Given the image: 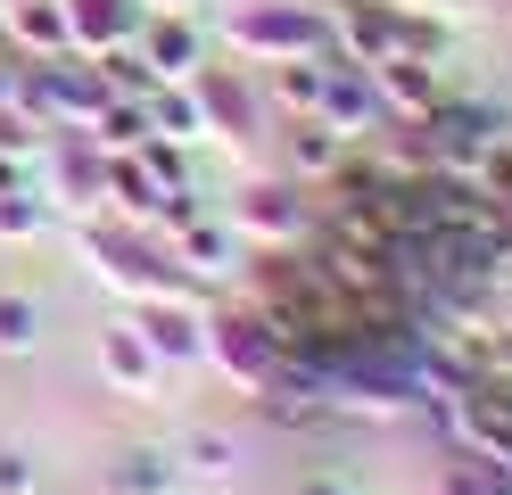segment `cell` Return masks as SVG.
I'll return each mask as SVG.
<instances>
[{
    "mask_svg": "<svg viewBox=\"0 0 512 495\" xmlns=\"http://www.w3.org/2000/svg\"><path fill=\"white\" fill-rule=\"evenodd\" d=\"M0 33H9L17 58H67L75 50L67 0H9V9H0Z\"/></svg>",
    "mask_w": 512,
    "mask_h": 495,
    "instance_id": "cell-10",
    "label": "cell"
},
{
    "mask_svg": "<svg viewBox=\"0 0 512 495\" xmlns=\"http://www.w3.org/2000/svg\"><path fill=\"white\" fill-rule=\"evenodd\" d=\"M290 363V330H281L265 306H207V372L232 380L240 396H265Z\"/></svg>",
    "mask_w": 512,
    "mask_h": 495,
    "instance_id": "cell-2",
    "label": "cell"
},
{
    "mask_svg": "<svg viewBox=\"0 0 512 495\" xmlns=\"http://www.w3.org/2000/svg\"><path fill=\"white\" fill-rule=\"evenodd\" d=\"M58 223V198L34 182V190H9L0 198V240H42V231Z\"/></svg>",
    "mask_w": 512,
    "mask_h": 495,
    "instance_id": "cell-22",
    "label": "cell"
},
{
    "mask_svg": "<svg viewBox=\"0 0 512 495\" xmlns=\"http://www.w3.org/2000/svg\"><path fill=\"white\" fill-rule=\"evenodd\" d=\"M430 495H512V471L463 446L455 462H438V487H430Z\"/></svg>",
    "mask_w": 512,
    "mask_h": 495,
    "instance_id": "cell-18",
    "label": "cell"
},
{
    "mask_svg": "<svg viewBox=\"0 0 512 495\" xmlns=\"http://www.w3.org/2000/svg\"><path fill=\"white\" fill-rule=\"evenodd\" d=\"M34 347H42V306L0 289V355H34Z\"/></svg>",
    "mask_w": 512,
    "mask_h": 495,
    "instance_id": "cell-23",
    "label": "cell"
},
{
    "mask_svg": "<svg viewBox=\"0 0 512 495\" xmlns=\"http://www.w3.org/2000/svg\"><path fill=\"white\" fill-rule=\"evenodd\" d=\"M133 42H141L157 83H199V66H207V25L199 17H141Z\"/></svg>",
    "mask_w": 512,
    "mask_h": 495,
    "instance_id": "cell-8",
    "label": "cell"
},
{
    "mask_svg": "<svg viewBox=\"0 0 512 495\" xmlns=\"http://www.w3.org/2000/svg\"><path fill=\"white\" fill-rule=\"evenodd\" d=\"M174 479H182V462H174L166 446H124V454H116V471H108L116 495H166Z\"/></svg>",
    "mask_w": 512,
    "mask_h": 495,
    "instance_id": "cell-17",
    "label": "cell"
},
{
    "mask_svg": "<svg viewBox=\"0 0 512 495\" xmlns=\"http://www.w3.org/2000/svg\"><path fill=\"white\" fill-rule=\"evenodd\" d=\"M190 91H199V108H207V141H223L232 157L265 132V91H256L240 66H199V83H190Z\"/></svg>",
    "mask_w": 512,
    "mask_h": 495,
    "instance_id": "cell-4",
    "label": "cell"
},
{
    "mask_svg": "<svg viewBox=\"0 0 512 495\" xmlns=\"http://www.w3.org/2000/svg\"><path fill=\"white\" fill-rule=\"evenodd\" d=\"M331 42L356 66H380L397 50V0H339L331 9Z\"/></svg>",
    "mask_w": 512,
    "mask_h": 495,
    "instance_id": "cell-11",
    "label": "cell"
},
{
    "mask_svg": "<svg viewBox=\"0 0 512 495\" xmlns=\"http://www.w3.org/2000/svg\"><path fill=\"white\" fill-rule=\"evenodd\" d=\"M199 0H141V17H190Z\"/></svg>",
    "mask_w": 512,
    "mask_h": 495,
    "instance_id": "cell-26",
    "label": "cell"
},
{
    "mask_svg": "<svg viewBox=\"0 0 512 495\" xmlns=\"http://www.w3.org/2000/svg\"><path fill=\"white\" fill-rule=\"evenodd\" d=\"M223 50L256 58V66H281V58H323L331 50V9L323 0H232L215 17Z\"/></svg>",
    "mask_w": 512,
    "mask_h": 495,
    "instance_id": "cell-1",
    "label": "cell"
},
{
    "mask_svg": "<svg viewBox=\"0 0 512 495\" xmlns=\"http://www.w3.org/2000/svg\"><path fill=\"white\" fill-rule=\"evenodd\" d=\"M314 116H323L339 141H372V132L389 124V108H380V91H372V66H356L339 42H331V83H323V108Z\"/></svg>",
    "mask_w": 512,
    "mask_h": 495,
    "instance_id": "cell-5",
    "label": "cell"
},
{
    "mask_svg": "<svg viewBox=\"0 0 512 495\" xmlns=\"http://www.w3.org/2000/svg\"><path fill=\"white\" fill-rule=\"evenodd\" d=\"M166 248H174V256H182V264H190V273H199L207 289H232V281H240V256H248V240H240V231L223 223V215H207V207L190 215Z\"/></svg>",
    "mask_w": 512,
    "mask_h": 495,
    "instance_id": "cell-7",
    "label": "cell"
},
{
    "mask_svg": "<svg viewBox=\"0 0 512 495\" xmlns=\"http://www.w3.org/2000/svg\"><path fill=\"white\" fill-rule=\"evenodd\" d=\"M149 132H166V141H182V149H199V141H207L199 91H190V83H157V91H149Z\"/></svg>",
    "mask_w": 512,
    "mask_h": 495,
    "instance_id": "cell-16",
    "label": "cell"
},
{
    "mask_svg": "<svg viewBox=\"0 0 512 495\" xmlns=\"http://www.w3.org/2000/svg\"><path fill=\"white\" fill-rule=\"evenodd\" d=\"M496 322L512 330V281H496Z\"/></svg>",
    "mask_w": 512,
    "mask_h": 495,
    "instance_id": "cell-28",
    "label": "cell"
},
{
    "mask_svg": "<svg viewBox=\"0 0 512 495\" xmlns=\"http://www.w3.org/2000/svg\"><path fill=\"white\" fill-rule=\"evenodd\" d=\"M133 157H141V174H149L157 190H207V174L190 165V149H182V141H166V132H149Z\"/></svg>",
    "mask_w": 512,
    "mask_h": 495,
    "instance_id": "cell-21",
    "label": "cell"
},
{
    "mask_svg": "<svg viewBox=\"0 0 512 495\" xmlns=\"http://www.w3.org/2000/svg\"><path fill=\"white\" fill-rule=\"evenodd\" d=\"M323 83H331V50L323 58H281L265 99H273L281 116H314V108H323Z\"/></svg>",
    "mask_w": 512,
    "mask_h": 495,
    "instance_id": "cell-15",
    "label": "cell"
},
{
    "mask_svg": "<svg viewBox=\"0 0 512 495\" xmlns=\"http://www.w3.org/2000/svg\"><path fill=\"white\" fill-rule=\"evenodd\" d=\"M223 223L240 231V240H265V248H290L314 231V207H306V182L290 174H248L232 190V207H223Z\"/></svg>",
    "mask_w": 512,
    "mask_h": 495,
    "instance_id": "cell-3",
    "label": "cell"
},
{
    "mask_svg": "<svg viewBox=\"0 0 512 495\" xmlns=\"http://www.w3.org/2000/svg\"><path fill=\"white\" fill-rule=\"evenodd\" d=\"M91 141H100L108 157H133L149 141V99H108V108L91 116Z\"/></svg>",
    "mask_w": 512,
    "mask_h": 495,
    "instance_id": "cell-20",
    "label": "cell"
},
{
    "mask_svg": "<svg viewBox=\"0 0 512 495\" xmlns=\"http://www.w3.org/2000/svg\"><path fill=\"white\" fill-rule=\"evenodd\" d=\"M290 495H356V487H339V479H298Z\"/></svg>",
    "mask_w": 512,
    "mask_h": 495,
    "instance_id": "cell-27",
    "label": "cell"
},
{
    "mask_svg": "<svg viewBox=\"0 0 512 495\" xmlns=\"http://www.w3.org/2000/svg\"><path fill=\"white\" fill-rule=\"evenodd\" d=\"M100 380L116 396H141V405H149V396H166V363L149 355V339L133 322H116V330H100Z\"/></svg>",
    "mask_w": 512,
    "mask_h": 495,
    "instance_id": "cell-9",
    "label": "cell"
},
{
    "mask_svg": "<svg viewBox=\"0 0 512 495\" xmlns=\"http://www.w3.org/2000/svg\"><path fill=\"white\" fill-rule=\"evenodd\" d=\"M372 91H380V108H389V116H430L438 99H446L438 66L413 58V50H389V58H380V66H372Z\"/></svg>",
    "mask_w": 512,
    "mask_h": 495,
    "instance_id": "cell-12",
    "label": "cell"
},
{
    "mask_svg": "<svg viewBox=\"0 0 512 495\" xmlns=\"http://www.w3.org/2000/svg\"><path fill=\"white\" fill-rule=\"evenodd\" d=\"M157 190L149 174H141V157H108V223H133V231H149V215H157Z\"/></svg>",
    "mask_w": 512,
    "mask_h": 495,
    "instance_id": "cell-14",
    "label": "cell"
},
{
    "mask_svg": "<svg viewBox=\"0 0 512 495\" xmlns=\"http://www.w3.org/2000/svg\"><path fill=\"white\" fill-rule=\"evenodd\" d=\"M34 487H42L34 454H25V446H0V495H34Z\"/></svg>",
    "mask_w": 512,
    "mask_h": 495,
    "instance_id": "cell-25",
    "label": "cell"
},
{
    "mask_svg": "<svg viewBox=\"0 0 512 495\" xmlns=\"http://www.w3.org/2000/svg\"><path fill=\"white\" fill-rule=\"evenodd\" d=\"M133 330L149 339V355L166 363V372H207V306H141Z\"/></svg>",
    "mask_w": 512,
    "mask_h": 495,
    "instance_id": "cell-6",
    "label": "cell"
},
{
    "mask_svg": "<svg viewBox=\"0 0 512 495\" xmlns=\"http://www.w3.org/2000/svg\"><path fill=\"white\" fill-rule=\"evenodd\" d=\"M100 75H108V91H116V99H149V91H157V75H149L141 42H116V50H100Z\"/></svg>",
    "mask_w": 512,
    "mask_h": 495,
    "instance_id": "cell-24",
    "label": "cell"
},
{
    "mask_svg": "<svg viewBox=\"0 0 512 495\" xmlns=\"http://www.w3.org/2000/svg\"><path fill=\"white\" fill-rule=\"evenodd\" d=\"M9 66H17V58H9ZM9 66H0V116H9Z\"/></svg>",
    "mask_w": 512,
    "mask_h": 495,
    "instance_id": "cell-29",
    "label": "cell"
},
{
    "mask_svg": "<svg viewBox=\"0 0 512 495\" xmlns=\"http://www.w3.org/2000/svg\"><path fill=\"white\" fill-rule=\"evenodd\" d=\"M174 462H182V479H232L240 471V438L232 429H190Z\"/></svg>",
    "mask_w": 512,
    "mask_h": 495,
    "instance_id": "cell-19",
    "label": "cell"
},
{
    "mask_svg": "<svg viewBox=\"0 0 512 495\" xmlns=\"http://www.w3.org/2000/svg\"><path fill=\"white\" fill-rule=\"evenodd\" d=\"M347 149L356 141H339L323 116H290V182H331Z\"/></svg>",
    "mask_w": 512,
    "mask_h": 495,
    "instance_id": "cell-13",
    "label": "cell"
}]
</instances>
